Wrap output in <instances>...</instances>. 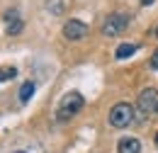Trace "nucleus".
Segmentation results:
<instances>
[{
	"mask_svg": "<svg viewBox=\"0 0 158 153\" xmlns=\"http://www.w3.org/2000/svg\"><path fill=\"white\" fill-rule=\"evenodd\" d=\"M134 122V105L131 102H117L110 110V124L117 129H127Z\"/></svg>",
	"mask_w": 158,
	"mask_h": 153,
	"instance_id": "nucleus-1",
	"label": "nucleus"
},
{
	"mask_svg": "<svg viewBox=\"0 0 158 153\" xmlns=\"http://www.w3.org/2000/svg\"><path fill=\"white\" fill-rule=\"evenodd\" d=\"M83 105H85V100H83V95L80 93H68V95H63V100H61L59 105V119L61 122H66V119H71V117H76L83 110Z\"/></svg>",
	"mask_w": 158,
	"mask_h": 153,
	"instance_id": "nucleus-2",
	"label": "nucleus"
},
{
	"mask_svg": "<svg viewBox=\"0 0 158 153\" xmlns=\"http://www.w3.org/2000/svg\"><path fill=\"white\" fill-rule=\"evenodd\" d=\"M127 27H129V15L114 12V15H110V17L105 19V24H102V34H105V37H119Z\"/></svg>",
	"mask_w": 158,
	"mask_h": 153,
	"instance_id": "nucleus-3",
	"label": "nucleus"
},
{
	"mask_svg": "<svg viewBox=\"0 0 158 153\" xmlns=\"http://www.w3.org/2000/svg\"><path fill=\"white\" fill-rule=\"evenodd\" d=\"M136 107L143 114H156L158 112V90L156 88H143V90L139 93Z\"/></svg>",
	"mask_w": 158,
	"mask_h": 153,
	"instance_id": "nucleus-4",
	"label": "nucleus"
},
{
	"mask_svg": "<svg viewBox=\"0 0 158 153\" xmlns=\"http://www.w3.org/2000/svg\"><path fill=\"white\" fill-rule=\"evenodd\" d=\"M63 37L68 41H80V39L88 37V24L80 22V19H68L63 24Z\"/></svg>",
	"mask_w": 158,
	"mask_h": 153,
	"instance_id": "nucleus-5",
	"label": "nucleus"
},
{
	"mask_svg": "<svg viewBox=\"0 0 158 153\" xmlns=\"http://www.w3.org/2000/svg\"><path fill=\"white\" fill-rule=\"evenodd\" d=\"M117 153H141V141L139 139H122L117 143Z\"/></svg>",
	"mask_w": 158,
	"mask_h": 153,
	"instance_id": "nucleus-6",
	"label": "nucleus"
},
{
	"mask_svg": "<svg viewBox=\"0 0 158 153\" xmlns=\"http://www.w3.org/2000/svg\"><path fill=\"white\" fill-rule=\"evenodd\" d=\"M136 44H119L117 46V51H114V56L119 58V61H124V58H129V56H134L136 54Z\"/></svg>",
	"mask_w": 158,
	"mask_h": 153,
	"instance_id": "nucleus-7",
	"label": "nucleus"
},
{
	"mask_svg": "<svg viewBox=\"0 0 158 153\" xmlns=\"http://www.w3.org/2000/svg\"><path fill=\"white\" fill-rule=\"evenodd\" d=\"M20 102H29L32 97H34V83L32 80H27V83H22V88H20Z\"/></svg>",
	"mask_w": 158,
	"mask_h": 153,
	"instance_id": "nucleus-8",
	"label": "nucleus"
},
{
	"mask_svg": "<svg viewBox=\"0 0 158 153\" xmlns=\"http://www.w3.org/2000/svg\"><path fill=\"white\" fill-rule=\"evenodd\" d=\"M17 76V68L15 66H0V83H7Z\"/></svg>",
	"mask_w": 158,
	"mask_h": 153,
	"instance_id": "nucleus-9",
	"label": "nucleus"
},
{
	"mask_svg": "<svg viewBox=\"0 0 158 153\" xmlns=\"http://www.w3.org/2000/svg\"><path fill=\"white\" fill-rule=\"evenodd\" d=\"M20 32H22V17L7 22V34H20Z\"/></svg>",
	"mask_w": 158,
	"mask_h": 153,
	"instance_id": "nucleus-10",
	"label": "nucleus"
},
{
	"mask_svg": "<svg viewBox=\"0 0 158 153\" xmlns=\"http://www.w3.org/2000/svg\"><path fill=\"white\" fill-rule=\"evenodd\" d=\"M12 19H20V12H17V10H7V12H5V22H12Z\"/></svg>",
	"mask_w": 158,
	"mask_h": 153,
	"instance_id": "nucleus-11",
	"label": "nucleus"
},
{
	"mask_svg": "<svg viewBox=\"0 0 158 153\" xmlns=\"http://www.w3.org/2000/svg\"><path fill=\"white\" fill-rule=\"evenodd\" d=\"M151 66H153V68L158 71V49L153 51V56H151Z\"/></svg>",
	"mask_w": 158,
	"mask_h": 153,
	"instance_id": "nucleus-12",
	"label": "nucleus"
},
{
	"mask_svg": "<svg viewBox=\"0 0 158 153\" xmlns=\"http://www.w3.org/2000/svg\"><path fill=\"white\" fill-rule=\"evenodd\" d=\"M153 2H156V0H141V5H143V7H146V5H153Z\"/></svg>",
	"mask_w": 158,
	"mask_h": 153,
	"instance_id": "nucleus-13",
	"label": "nucleus"
},
{
	"mask_svg": "<svg viewBox=\"0 0 158 153\" xmlns=\"http://www.w3.org/2000/svg\"><path fill=\"white\" fill-rule=\"evenodd\" d=\"M153 141H156V146H158V134H156V139H153Z\"/></svg>",
	"mask_w": 158,
	"mask_h": 153,
	"instance_id": "nucleus-14",
	"label": "nucleus"
},
{
	"mask_svg": "<svg viewBox=\"0 0 158 153\" xmlns=\"http://www.w3.org/2000/svg\"><path fill=\"white\" fill-rule=\"evenodd\" d=\"M156 39H158V27H156Z\"/></svg>",
	"mask_w": 158,
	"mask_h": 153,
	"instance_id": "nucleus-15",
	"label": "nucleus"
},
{
	"mask_svg": "<svg viewBox=\"0 0 158 153\" xmlns=\"http://www.w3.org/2000/svg\"><path fill=\"white\" fill-rule=\"evenodd\" d=\"M17 153H24V151H17Z\"/></svg>",
	"mask_w": 158,
	"mask_h": 153,
	"instance_id": "nucleus-16",
	"label": "nucleus"
}]
</instances>
